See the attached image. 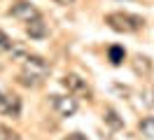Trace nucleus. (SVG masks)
I'll list each match as a JSON object with an SVG mask.
<instances>
[{
    "mask_svg": "<svg viewBox=\"0 0 154 140\" xmlns=\"http://www.w3.org/2000/svg\"><path fill=\"white\" fill-rule=\"evenodd\" d=\"M105 23L117 33H138L145 26V19L128 12H110L105 14Z\"/></svg>",
    "mask_w": 154,
    "mask_h": 140,
    "instance_id": "nucleus-1",
    "label": "nucleus"
},
{
    "mask_svg": "<svg viewBox=\"0 0 154 140\" xmlns=\"http://www.w3.org/2000/svg\"><path fill=\"white\" fill-rule=\"evenodd\" d=\"M0 114H5V117H19L21 114V98L0 89Z\"/></svg>",
    "mask_w": 154,
    "mask_h": 140,
    "instance_id": "nucleus-2",
    "label": "nucleus"
},
{
    "mask_svg": "<svg viewBox=\"0 0 154 140\" xmlns=\"http://www.w3.org/2000/svg\"><path fill=\"white\" fill-rule=\"evenodd\" d=\"M10 17L19 19V21H30V19H38L40 12H38V7H35L33 2H28V0H17V2L10 7Z\"/></svg>",
    "mask_w": 154,
    "mask_h": 140,
    "instance_id": "nucleus-3",
    "label": "nucleus"
},
{
    "mask_svg": "<svg viewBox=\"0 0 154 140\" xmlns=\"http://www.w3.org/2000/svg\"><path fill=\"white\" fill-rule=\"evenodd\" d=\"M51 105L61 117H72L77 112V107H79L72 96H51Z\"/></svg>",
    "mask_w": 154,
    "mask_h": 140,
    "instance_id": "nucleus-4",
    "label": "nucleus"
},
{
    "mask_svg": "<svg viewBox=\"0 0 154 140\" xmlns=\"http://www.w3.org/2000/svg\"><path fill=\"white\" fill-rule=\"evenodd\" d=\"M61 84H63V89H66L68 93H89L87 82H84L79 75H75V73L63 75V77H61Z\"/></svg>",
    "mask_w": 154,
    "mask_h": 140,
    "instance_id": "nucleus-5",
    "label": "nucleus"
},
{
    "mask_svg": "<svg viewBox=\"0 0 154 140\" xmlns=\"http://www.w3.org/2000/svg\"><path fill=\"white\" fill-rule=\"evenodd\" d=\"M28 26H26V33H28L33 40H45V37L49 35V28H47V23L42 21V17H38V19H30V21H26Z\"/></svg>",
    "mask_w": 154,
    "mask_h": 140,
    "instance_id": "nucleus-6",
    "label": "nucleus"
},
{
    "mask_svg": "<svg viewBox=\"0 0 154 140\" xmlns=\"http://www.w3.org/2000/svg\"><path fill=\"white\" fill-rule=\"evenodd\" d=\"M103 121H105L112 131H122L124 129V119H122L119 112L112 110V107H105V110H103Z\"/></svg>",
    "mask_w": 154,
    "mask_h": 140,
    "instance_id": "nucleus-7",
    "label": "nucleus"
},
{
    "mask_svg": "<svg viewBox=\"0 0 154 140\" xmlns=\"http://www.w3.org/2000/svg\"><path fill=\"white\" fill-rule=\"evenodd\" d=\"M17 82H19L21 86H28V89H38L40 84H42V77H40V75H33V73H28V70H26V73L19 75V79H17Z\"/></svg>",
    "mask_w": 154,
    "mask_h": 140,
    "instance_id": "nucleus-8",
    "label": "nucleus"
},
{
    "mask_svg": "<svg viewBox=\"0 0 154 140\" xmlns=\"http://www.w3.org/2000/svg\"><path fill=\"white\" fill-rule=\"evenodd\" d=\"M133 70L138 75H149L152 73V63H149V58H147V56H135L133 58Z\"/></svg>",
    "mask_w": 154,
    "mask_h": 140,
    "instance_id": "nucleus-9",
    "label": "nucleus"
},
{
    "mask_svg": "<svg viewBox=\"0 0 154 140\" xmlns=\"http://www.w3.org/2000/svg\"><path fill=\"white\" fill-rule=\"evenodd\" d=\"M138 129L143 133L147 140H154V117H145L140 124H138Z\"/></svg>",
    "mask_w": 154,
    "mask_h": 140,
    "instance_id": "nucleus-10",
    "label": "nucleus"
},
{
    "mask_svg": "<svg viewBox=\"0 0 154 140\" xmlns=\"http://www.w3.org/2000/svg\"><path fill=\"white\" fill-rule=\"evenodd\" d=\"M107 56H110V63H112V65H119L122 61H124L126 51H124V47L115 45V47H110V51H107Z\"/></svg>",
    "mask_w": 154,
    "mask_h": 140,
    "instance_id": "nucleus-11",
    "label": "nucleus"
},
{
    "mask_svg": "<svg viewBox=\"0 0 154 140\" xmlns=\"http://www.w3.org/2000/svg\"><path fill=\"white\" fill-rule=\"evenodd\" d=\"M0 140H21L17 131H12L10 126H0Z\"/></svg>",
    "mask_w": 154,
    "mask_h": 140,
    "instance_id": "nucleus-12",
    "label": "nucleus"
},
{
    "mask_svg": "<svg viewBox=\"0 0 154 140\" xmlns=\"http://www.w3.org/2000/svg\"><path fill=\"white\" fill-rule=\"evenodd\" d=\"M10 47H12V40L7 37V33H2V30H0V51H7Z\"/></svg>",
    "mask_w": 154,
    "mask_h": 140,
    "instance_id": "nucleus-13",
    "label": "nucleus"
},
{
    "mask_svg": "<svg viewBox=\"0 0 154 140\" xmlns=\"http://www.w3.org/2000/svg\"><path fill=\"white\" fill-rule=\"evenodd\" d=\"M63 140H87V138H84L82 133H70V135H68V138H63Z\"/></svg>",
    "mask_w": 154,
    "mask_h": 140,
    "instance_id": "nucleus-14",
    "label": "nucleus"
},
{
    "mask_svg": "<svg viewBox=\"0 0 154 140\" xmlns=\"http://www.w3.org/2000/svg\"><path fill=\"white\" fill-rule=\"evenodd\" d=\"M54 2H56V5H72L75 0H54Z\"/></svg>",
    "mask_w": 154,
    "mask_h": 140,
    "instance_id": "nucleus-15",
    "label": "nucleus"
}]
</instances>
